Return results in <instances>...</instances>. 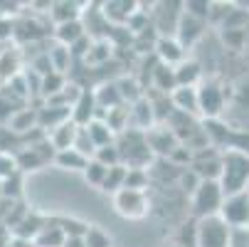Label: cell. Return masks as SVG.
<instances>
[{"mask_svg":"<svg viewBox=\"0 0 249 247\" xmlns=\"http://www.w3.org/2000/svg\"><path fill=\"white\" fill-rule=\"evenodd\" d=\"M249 181V156L242 151H227L222 156V175H220V186L225 195H234L247 190Z\"/></svg>","mask_w":249,"mask_h":247,"instance_id":"6da1fadb","label":"cell"},{"mask_svg":"<svg viewBox=\"0 0 249 247\" xmlns=\"http://www.w3.org/2000/svg\"><path fill=\"white\" fill-rule=\"evenodd\" d=\"M222 203H225V190H222L220 181H200V186L190 195L193 218L202 220V218H210V215H217Z\"/></svg>","mask_w":249,"mask_h":247,"instance_id":"7a4b0ae2","label":"cell"},{"mask_svg":"<svg viewBox=\"0 0 249 247\" xmlns=\"http://www.w3.org/2000/svg\"><path fill=\"white\" fill-rule=\"evenodd\" d=\"M230 245H232V228L220 215L195 220V247H230Z\"/></svg>","mask_w":249,"mask_h":247,"instance_id":"3957f363","label":"cell"},{"mask_svg":"<svg viewBox=\"0 0 249 247\" xmlns=\"http://www.w3.org/2000/svg\"><path fill=\"white\" fill-rule=\"evenodd\" d=\"M114 210L126 220H143L151 213V200L146 190H128L121 188L114 193Z\"/></svg>","mask_w":249,"mask_h":247,"instance_id":"277c9868","label":"cell"},{"mask_svg":"<svg viewBox=\"0 0 249 247\" xmlns=\"http://www.w3.org/2000/svg\"><path fill=\"white\" fill-rule=\"evenodd\" d=\"M227 92L217 82H200L197 84V116L205 121H215L225 112Z\"/></svg>","mask_w":249,"mask_h":247,"instance_id":"5b68a950","label":"cell"},{"mask_svg":"<svg viewBox=\"0 0 249 247\" xmlns=\"http://www.w3.org/2000/svg\"><path fill=\"white\" fill-rule=\"evenodd\" d=\"M230 228H242L249 225V193H234V195H225V203L217 213Z\"/></svg>","mask_w":249,"mask_h":247,"instance_id":"8992f818","label":"cell"},{"mask_svg":"<svg viewBox=\"0 0 249 247\" xmlns=\"http://www.w3.org/2000/svg\"><path fill=\"white\" fill-rule=\"evenodd\" d=\"M205 27H207V22H205V20H197V18H193V15L183 13V15H180V20H178V25H175V35H173V38H175L178 42H180V47H183V50H190V47H195V45L202 40Z\"/></svg>","mask_w":249,"mask_h":247,"instance_id":"52a82bcc","label":"cell"},{"mask_svg":"<svg viewBox=\"0 0 249 247\" xmlns=\"http://www.w3.org/2000/svg\"><path fill=\"white\" fill-rule=\"evenodd\" d=\"M146 144H148V149H151L153 156H158V158H170L173 151L180 146V141L173 136V131H170L168 126L156 124L151 131H146Z\"/></svg>","mask_w":249,"mask_h":247,"instance_id":"ba28073f","label":"cell"},{"mask_svg":"<svg viewBox=\"0 0 249 247\" xmlns=\"http://www.w3.org/2000/svg\"><path fill=\"white\" fill-rule=\"evenodd\" d=\"M99 8H101V18L109 25L124 27V25H128V20L138 10V3H128V0H109V3H101Z\"/></svg>","mask_w":249,"mask_h":247,"instance_id":"9c48e42d","label":"cell"},{"mask_svg":"<svg viewBox=\"0 0 249 247\" xmlns=\"http://www.w3.org/2000/svg\"><path fill=\"white\" fill-rule=\"evenodd\" d=\"M69 119H72L77 126H87L91 119H96V101H94V92L89 87H84L79 99L72 104V109H69Z\"/></svg>","mask_w":249,"mask_h":247,"instance_id":"30bf717a","label":"cell"},{"mask_svg":"<svg viewBox=\"0 0 249 247\" xmlns=\"http://www.w3.org/2000/svg\"><path fill=\"white\" fill-rule=\"evenodd\" d=\"M77 131H79V126H77L72 119H69V121H64V124L54 126L52 131H47L45 141L52 146V151H54V153H59V151H67V149H72V146H74Z\"/></svg>","mask_w":249,"mask_h":247,"instance_id":"8fae6325","label":"cell"},{"mask_svg":"<svg viewBox=\"0 0 249 247\" xmlns=\"http://www.w3.org/2000/svg\"><path fill=\"white\" fill-rule=\"evenodd\" d=\"M153 57L160 62V64H168V67H175L185 59V50L180 47L175 38H158L156 40V47H153Z\"/></svg>","mask_w":249,"mask_h":247,"instance_id":"7c38bea8","label":"cell"},{"mask_svg":"<svg viewBox=\"0 0 249 247\" xmlns=\"http://www.w3.org/2000/svg\"><path fill=\"white\" fill-rule=\"evenodd\" d=\"M82 8H84V3H74V0H54V3H50V18L54 25L82 20V15H84Z\"/></svg>","mask_w":249,"mask_h":247,"instance_id":"4fadbf2b","label":"cell"},{"mask_svg":"<svg viewBox=\"0 0 249 247\" xmlns=\"http://www.w3.org/2000/svg\"><path fill=\"white\" fill-rule=\"evenodd\" d=\"M173 69H175V84L178 87H197L200 79H202V64L193 57H185Z\"/></svg>","mask_w":249,"mask_h":247,"instance_id":"5bb4252c","label":"cell"},{"mask_svg":"<svg viewBox=\"0 0 249 247\" xmlns=\"http://www.w3.org/2000/svg\"><path fill=\"white\" fill-rule=\"evenodd\" d=\"M170 104L175 112L197 116V87H175L170 92Z\"/></svg>","mask_w":249,"mask_h":247,"instance_id":"9a60e30c","label":"cell"},{"mask_svg":"<svg viewBox=\"0 0 249 247\" xmlns=\"http://www.w3.org/2000/svg\"><path fill=\"white\" fill-rule=\"evenodd\" d=\"M111 57H114V42L106 40V38H94L82 62L87 67H101V64L109 62Z\"/></svg>","mask_w":249,"mask_h":247,"instance_id":"2e32d148","label":"cell"},{"mask_svg":"<svg viewBox=\"0 0 249 247\" xmlns=\"http://www.w3.org/2000/svg\"><path fill=\"white\" fill-rule=\"evenodd\" d=\"M82 38H87V30H84V22H82V20H72V22H64V25H54V40H57V45L72 47V45H77Z\"/></svg>","mask_w":249,"mask_h":247,"instance_id":"e0dca14e","label":"cell"},{"mask_svg":"<svg viewBox=\"0 0 249 247\" xmlns=\"http://www.w3.org/2000/svg\"><path fill=\"white\" fill-rule=\"evenodd\" d=\"M175 87H178L175 84V69L168 67V64L156 62L153 75H151V89H156L158 94H170Z\"/></svg>","mask_w":249,"mask_h":247,"instance_id":"ac0fdd59","label":"cell"},{"mask_svg":"<svg viewBox=\"0 0 249 247\" xmlns=\"http://www.w3.org/2000/svg\"><path fill=\"white\" fill-rule=\"evenodd\" d=\"M87 133H89V138H91V144L96 146V149H101V146H109V144H114L116 141V133L109 129V124H106L104 119H91L87 126H82Z\"/></svg>","mask_w":249,"mask_h":247,"instance_id":"d6986e66","label":"cell"},{"mask_svg":"<svg viewBox=\"0 0 249 247\" xmlns=\"http://www.w3.org/2000/svg\"><path fill=\"white\" fill-rule=\"evenodd\" d=\"M64 240H67V235L62 232V228L57 223H47L37 232V237L32 240V245L35 247H64Z\"/></svg>","mask_w":249,"mask_h":247,"instance_id":"ffe728a7","label":"cell"},{"mask_svg":"<svg viewBox=\"0 0 249 247\" xmlns=\"http://www.w3.org/2000/svg\"><path fill=\"white\" fill-rule=\"evenodd\" d=\"M47 59H50L52 72H57V75H67L69 67H72V52H69V47H64V45L50 47L47 50Z\"/></svg>","mask_w":249,"mask_h":247,"instance_id":"44dd1931","label":"cell"},{"mask_svg":"<svg viewBox=\"0 0 249 247\" xmlns=\"http://www.w3.org/2000/svg\"><path fill=\"white\" fill-rule=\"evenodd\" d=\"M13 133H25L30 129H37V109H18L8 121Z\"/></svg>","mask_w":249,"mask_h":247,"instance_id":"7402d4cb","label":"cell"},{"mask_svg":"<svg viewBox=\"0 0 249 247\" xmlns=\"http://www.w3.org/2000/svg\"><path fill=\"white\" fill-rule=\"evenodd\" d=\"M20 75V55L15 50H5L0 52V79L10 82Z\"/></svg>","mask_w":249,"mask_h":247,"instance_id":"603a6c76","label":"cell"},{"mask_svg":"<svg viewBox=\"0 0 249 247\" xmlns=\"http://www.w3.org/2000/svg\"><path fill=\"white\" fill-rule=\"evenodd\" d=\"M114 84H116L119 96H121V101H124V104H133V101H138L141 96L146 94V92H143V87H141L133 77H121V79H116Z\"/></svg>","mask_w":249,"mask_h":247,"instance_id":"cb8c5ba5","label":"cell"},{"mask_svg":"<svg viewBox=\"0 0 249 247\" xmlns=\"http://www.w3.org/2000/svg\"><path fill=\"white\" fill-rule=\"evenodd\" d=\"M54 163H57L59 168H67V171H84L87 163H89V158H84V156H82L79 151H74V149H67V151L54 153Z\"/></svg>","mask_w":249,"mask_h":247,"instance_id":"d4e9b609","label":"cell"},{"mask_svg":"<svg viewBox=\"0 0 249 247\" xmlns=\"http://www.w3.org/2000/svg\"><path fill=\"white\" fill-rule=\"evenodd\" d=\"M67 84H69V82H67V75L50 72V75H45V77H42V82H40V94L50 101V99H52V96H57Z\"/></svg>","mask_w":249,"mask_h":247,"instance_id":"484cf974","label":"cell"},{"mask_svg":"<svg viewBox=\"0 0 249 247\" xmlns=\"http://www.w3.org/2000/svg\"><path fill=\"white\" fill-rule=\"evenodd\" d=\"M124 181H126V166H114V168L106 171V178L101 183V190L114 195V193H119L124 188Z\"/></svg>","mask_w":249,"mask_h":247,"instance_id":"4316f807","label":"cell"},{"mask_svg":"<svg viewBox=\"0 0 249 247\" xmlns=\"http://www.w3.org/2000/svg\"><path fill=\"white\" fill-rule=\"evenodd\" d=\"M84 245L87 247H111V235L109 232H104L99 225H87V232L82 235Z\"/></svg>","mask_w":249,"mask_h":247,"instance_id":"83f0119b","label":"cell"},{"mask_svg":"<svg viewBox=\"0 0 249 247\" xmlns=\"http://www.w3.org/2000/svg\"><path fill=\"white\" fill-rule=\"evenodd\" d=\"M124 188H128V190H148V171L146 168H126Z\"/></svg>","mask_w":249,"mask_h":247,"instance_id":"f1b7e54d","label":"cell"},{"mask_svg":"<svg viewBox=\"0 0 249 247\" xmlns=\"http://www.w3.org/2000/svg\"><path fill=\"white\" fill-rule=\"evenodd\" d=\"M94 161H99L101 166L106 168H114V166H121V153H119V146H116V141L109 146H101L94 151Z\"/></svg>","mask_w":249,"mask_h":247,"instance_id":"f546056e","label":"cell"},{"mask_svg":"<svg viewBox=\"0 0 249 247\" xmlns=\"http://www.w3.org/2000/svg\"><path fill=\"white\" fill-rule=\"evenodd\" d=\"M106 166H101L99 161H94V158H89V163H87V168L82 171L84 173V181L89 183V186H96V188H101V183H104V178H106Z\"/></svg>","mask_w":249,"mask_h":247,"instance_id":"4dcf8cb0","label":"cell"},{"mask_svg":"<svg viewBox=\"0 0 249 247\" xmlns=\"http://www.w3.org/2000/svg\"><path fill=\"white\" fill-rule=\"evenodd\" d=\"M183 13L207 22V18H210V0H188V3H183Z\"/></svg>","mask_w":249,"mask_h":247,"instance_id":"1f68e13d","label":"cell"},{"mask_svg":"<svg viewBox=\"0 0 249 247\" xmlns=\"http://www.w3.org/2000/svg\"><path fill=\"white\" fill-rule=\"evenodd\" d=\"M178 186H180L188 195H193L195 193V188L200 186V178H197V173L188 166V168H183L180 173H178Z\"/></svg>","mask_w":249,"mask_h":247,"instance_id":"d6a6232c","label":"cell"},{"mask_svg":"<svg viewBox=\"0 0 249 247\" xmlns=\"http://www.w3.org/2000/svg\"><path fill=\"white\" fill-rule=\"evenodd\" d=\"M74 151H79L84 158H94V151H96V146L91 144V138H89V133L79 126V131H77V138H74V146H72Z\"/></svg>","mask_w":249,"mask_h":247,"instance_id":"836d02e7","label":"cell"},{"mask_svg":"<svg viewBox=\"0 0 249 247\" xmlns=\"http://www.w3.org/2000/svg\"><path fill=\"white\" fill-rule=\"evenodd\" d=\"M13 175H18V161L15 156H10V151H5L0 153V181H8Z\"/></svg>","mask_w":249,"mask_h":247,"instance_id":"e575fe53","label":"cell"},{"mask_svg":"<svg viewBox=\"0 0 249 247\" xmlns=\"http://www.w3.org/2000/svg\"><path fill=\"white\" fill-rule=\"evenodd\" d=\"M222 40L232 50H242L247 45V32L244 30H222Z\"/></svg>","mask_w":249,"mask_h":247,"instance_id":"d590c367","label":"cell"},{"mask_svg":"<svg viewBox=\"0 0 249 247\" xmlns=\"http://www.w3.org/2000/svg\"><path fill=\"white\" fill-rule=\"evenodd\" d=\"M13 35H15V22H13L10 18H3V15H0V42L10 40Z\"/></svg>","mask_w":249,"mask_h":247,"instance_id":"8d00e7d4","label":"cell"},{"mask_svg":"<svg viewBox=\"0 0 249 247\" xmlns=\"http://www.w3.org/2000/svg\"><path fill=\"white\" fill-rule=\"evenodd\" d=\"M64 247H87L82 237H67L64 240Z\"/></svg>","mask_w":249,"mask_h":247,"instance_id":"74e56055","label":"cell"}]
</instances>
